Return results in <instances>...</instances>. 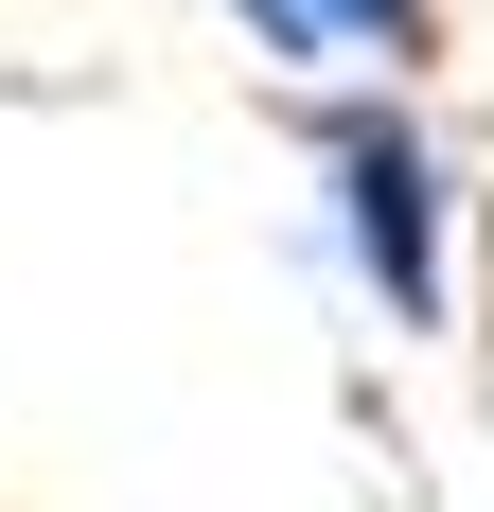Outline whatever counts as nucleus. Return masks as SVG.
I'll use <instances>...</instances> for the list:
<instances>
[{"instance_id":"obj_1","label":"nucleus","mask_w":494,"mask_h":512,"mask_svg":"<svg viewBox=\"0 0 494 512\" xmlns=\"http://www.w3.org/2000/svg\"><path fill=\"white\" fill-rule=\"evenodd\" d=\"M300 142H318V212H336V265L353 301L389 318V336H442L459 318V177L424 142V106L389 71H353V89L300 106Z\"/></svg>"},{"instance_id":"obj_2","label":"nucleus","mask_w":494,"mask_h":512,"mask_svg":"<svg viewBox=\"0 0 494 512\" xmlns=\"http://www.w3.org/2000/svg\"><path fill=\"white\" fill-rule=\"evenodd\" d=\"M247 18V53H265V71H300V89H353V71H424V53H442V0H230Z\"/></svg>"}]
</instances>
